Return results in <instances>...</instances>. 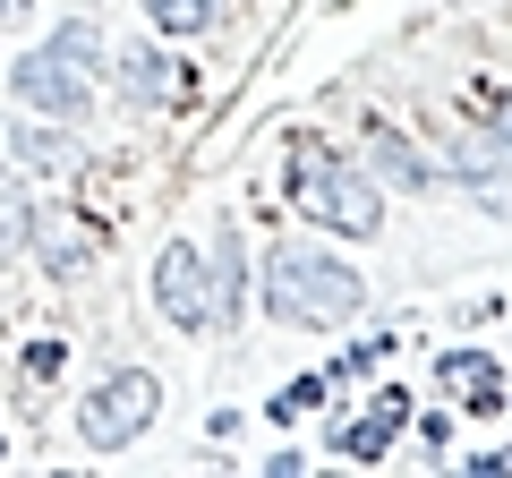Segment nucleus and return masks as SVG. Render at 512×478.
<instances>
[{"instance_id":"obj_1","label":"nucleus","mask_w":512,"mask_h":478,"mask_svg":"<svg viewBox=\"0 0 512 478\" xmlns=\"http://www.w3.org/2000/svg\"><path fill=\"white\" fill-rule=\"evenodd\" d=\"M282 197H291V214H308L333 239H376L384 231V180L367 163H350L325 129H291V146H282Z\"/></svg>"},{"instance_id":"obj_2","label":"nucleus","mask_w":512,"mask_h":478,"mask_svg":"<svg viewBox=\"0 0 512 478\" xmlns=\"http://www.w3.org/2000/svg\"><path fill=\"white\" fill-rule=\"evenodd\" d=\"M256 299H265L274 325L342 333V325H359L367 282H359V265H342V248H291V239H274L256 257Z\"/></svg>"},{"instance_id":"obj_3","label":"nucleus","mask_w":512,"mask_h":478,"mask_svg":"<svg viewBox=\"0 0 512 478\" xmlns=\"http://www.w3.org/2000/svg\"><path fill=\"white\" fill-rule=\"evenodd\" d=\"M154 410H163V385H154L146 368H111L103 385L77 402V444H86V453H128V444L154 427Z\"/></svg>"},{"instance_id":"obj_4","label":"nucleus","mask_w":512,"mask_h":478,"mask_svg":"<svg viewBox=\"0 0 512 478\" xmlns=\"http://www.w3.org/2000/svg\"><path fill=\"white\" fill-rule=\"evenodd\" d=\"M154 308L180 333H222L214 325V257H205L197 239H171L163 257H154Z\"/></svg>"},{"instance_id":"obj_5","label":"nucleus","mask_w":512,"mask_h":478,"mask_svg":"<svg viewBox=\"0 0 512 478\" xmlns=\"http://www.w3.org/2000/svg\"><path fill=\"white\" fill-rule=\"evenodd\" d=\"M436 163H444V180H453V188H470V197L487 205L495 222H512V146L487 129V120H478V129H453Z\"/></svg>"},{"instance_id":"obj_6","label":"nucleus","mask_w":512,"mask_h":478,"mask_svg":"<svg viewBox=\"0 0 512 478\" xmlns=\"http://www.w3.org/2000/svg\"><path fill=\"white\" fill-rule=\"evenodd\" d=\"M9 94H18L26 111H43V120H60V129H86V120H94V77L69 69L60 52L9 60Z\"/></svg>"},{"instance_id":"obj_7","label":"nucleus","mask_w":512,"mask_h":478,"mask_svg":"<svg viewBox=\"0 0 512 478\" xmlns=\"http://www.w3.org/2000/svg\"><path fill=\"white\" fill-rule=\"evenodd\" d=\"M436 393L461 410V419H504V410H512L504 359H495V350H470V342L436 350Z\"/></svg>"},{"instance_id":"obj_8","label":"nucleus","mask_w":512,"mask_h":478,"mask_svg":"<svg viewBox=\"0 0 512 478\" xmlns=\"http://www.w3.org/2000/svg\"><path fill=\"white\" fill-rule=\"evenodd\" d=\"M359 137H367V171L384 180V197H436V188H444V163H436V154H427L410 129H393V120H367Z\"/></svg>"},{"instance_id":"obj_9","label":"nucleus","mask_w":512,"mask_h":478,"mask_svg":"<svg viewBox=\"0 0 512 478\" xmlns=\"http://www.w3.org/2000/svg\"><path fill=\"white\" fill-rule=\"evenodd\" d=\"M402 427H410V393H402V385H384L376 410H359V419H333V453L359 461V470H376V461L393 453V436H402Z\"/></svg>"},{"instance_id":"obj_10","label":"nucleus","mask_w":512,"mask_h":478,"mask_svg":"<svg viewBox=\"0 0 512 478\" xmlns=\"http://www.w3.org/2000/svg\"><path fill=\"white\" fill-rule=\"evenodd\" d=\"M248 291H256L248 239H239V222H214V325H222V333L248 325Z\"/></svg>"},{"instance_id":"obj_11","label":"nucleus","mask_w":512,"mask_h":478,"mask_svg":"<svg viewBox=\"0 0 512 478\" xmlns=\"http://www.w3.org/2000/svg\"><path fill=\"white\" fill-rule=\"evenodd\" d=\"M111 69H120V86H128V103H171V94L188 86V69H180V60L163 52V43H128V52L111 60Z\"/></svg>"},{"instance_id":"obj_12","label":"nucleus","mask_w":512,"mask_h":478,"mask_svg":"<svg viewBox=\"0 0 512 478\" xmlns=\"http://www.w3.org/2000/svg\"><path fill=\"white\" fill-rule=\"evenodd\" d=\"M214 18H222V0H146V26H154V35H171V43L205 35Z\"/></svg>"},{"instance_id":"obj_13","label":"nucleus","mask_w":512,"mask_h":478,"mask_svg":"<svg viewBox=\"0 0 512 478\" xmlns=\"http://www.w3.org/2000/svg\"><path fill=\"white\" fill-rule=\"evenodd\" d=\"M43 52H60L69 69H86V77H94V69H103V26H94V18H60Z\"/></svg>"},{"instance_id":"obj_14","label":"nucleus","mask_w":512,"mask_h":478,"mask_svg":"<svg viewBox=\"0 0 512 478\" xmlns=\"http://www.w3.org/2000/svg\"><path fill=\"white\" fill-rule=\"evenodd\" d=\"M325 393H333V376H325V368H316V376H291V385H282L274 402H265V419H274V427H291V419H308V410L325 402Z\"/></svg>"},{"instance_id":"obj_15","label":"nucleus","mask_w":512,"mask_h":478,"mask_svg":"<svg viewBox=\"0 0 512 478\" xmlns=\"http://www.w3.org/2000/svg\"><path fill=\"white\" fill-rule=\"evenodd\" d=\"M60 129V120H52ZM52 129H9V154H18L26 171H52V163H69V137H52Z\"/></svg>"},{"instance_id":"obj_16","label":"nucleus","mask_w":512,"mask_h":478,"mask_svg":"<svg viewBox=\"0 0 512 478\" xmlns=\"http://www.w3.org/2000/svg\"><path fill=\"white\" fill-rule=\"evenodd\" d=\"M86 265H94V239L86 231H52V239H43V274L69 282V274H86Z\"/></svg>"},{"instance_id":"obj_17","label":"nucleus","mask_w":512,"mask_h":478,"mask_svg":"<svg viewBox=\"0 0 512 478\" xmlns=\"http://www.w3.org/2000/svg\"><path fill=\"white\" fill-rule=\"evenodd\" d=\"M60 368H69V342H60V333L26 342V376H60Z\"/></svg>"},{"instance_id":"obj_18","label":"nucleus","mask_w":512,"mask_h":478,"mask_svg":"<svg viewBox=\"0 0 512 478\" xmlns=\"http://www.w3.org/2000/svg\"><path fill=\"white\" fill-rule=\"evenodd\" d=\"M478 111H487V129L512 146V86H478Z\"/></svg>"},{"instance_id":"obj_19","label":"nucleus","mask_w":512,"mask_h":478,"mask_svg":"<svg viewBox=\"0 0 512 478\" xmlns=\"http://www.w3.org/2000/svg\"><path fill=\"white\" fill-rule=\"evenodd\" d=\"M26 239H35V214L26 205H0V257H18Z\"/></svg>"},{"instance_id":"obj_20","label":"nucleus","mask_w":512,"mask_h":478,"mask_svg":"<svg viewBox=\"0 0 512 478\" xmlns=\"http://www.w3.org/2000/svg\"><path fill=\"white\" fill-rule=\"evenodd\" d=\"M265 470H274V478H299V470H308V453H299V444H274V461H265Z\"/></svg>"},{"instance_id":"obj_21","label":"nucleus","mask_w":512,"mask_h":478,"mask_svg":"<svg viewBox=\"0 0 512 478\" xmlns=\"http://www.w3.org/2000/svg\"><path fill=\"white\" fill-rule=\"evenodd\" d=\"M470 470H478V478H504V470H512V444H495V453H470Z\"/></svg>"},{"instance_id":"obj_22","label":"nucleus","mask_w":512,"mask_h":478,"mask_svg":"<svg viewBox=\"0 0 512 478\" xmlns=\"http://www.w3.org/2000/svg\"><path fill=\"white\" fill-rule=\"evenodd\" d=\"M0 461H9V444H0Z\"/></svg>"},{"instance_id":"obj_23","label":"nucleus","mask_w":512,"mask_h":478,"mask_svg":"<svg viewBox=\"0 0 512 478\" xmlns=\"http://www.w3.org/2000/svg\"><path fill=\"white\" fill-rule=\"evenodd\" d=\"M0 9H9V0H0Z\"/></svg>"}]
</instances>
